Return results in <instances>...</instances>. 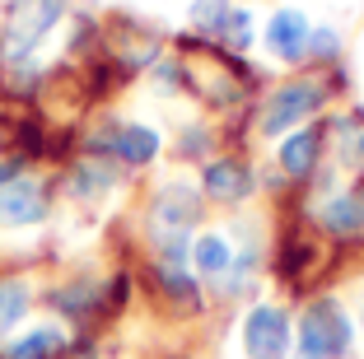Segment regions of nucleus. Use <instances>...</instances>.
Listing matches in <instances>:
<instances>
[{"mask_svg": "<svg viewBox=\"0 0 364 359\" xmlns=\"http://www.w3.org/2000/svg\"><path fill=\"white\" fill-rule=\"evenodd\" d=\"M196 220H201V196H196L187 182H168V187L154 196L150 224H154V247L164 252V266H182V257H187V233H192Z\"/></svg>", "mask_w": 364, "mask_h": 359, "instance_id": "1", "label": "nucleus"}, {"mask_svg": "<svg viewBox=\"0 0 364 359\" xmlns=\"http://www.w3.org/2000/svg\"><path fill=\"white\" fill-rule=\"evenodd\" d=\"M299 359H346L350 355V317H346V308L336 304V299H318L313 308H304L299 317Z\"/></svg>", "mask_w": 364, "mask_h": 359, "instance_id": "2", "label": "nucleus"}, {"mask_svg": "<svg viewBox=\"0 0 364 359\" xmlns=\"http://www.w3.org/2000/svg\"><path fill=\"white\" fill-rule=\"evenodd\" d=\"M61 14H65V0H14L5 10V56L23 61L61 23Z\"/></svg>", "mask_w": 364, "mask_h": 359, "instance_id": "3", "label": "nucleus"}, {"mask_svg": "<svg viewBox=\"0 0 364 359\" xmlns=\"http://www.w3.org/2000/svg\"><path fill=\"white\" fill-rule=\"evenodd\" d=\"M322 85L318 80H294V85H280L276 94L267 98V107H262V136H285V131H294L299 122H309L313 112L322 107Z\"/></svg>", "mask_w": 364, "mask_h": 359, "instance_id": "4", "label": "nucleus"}, {"mask_svg": "<svg viewBox=\"0 0 364 359\" xmlns=\"http://www.w3.org/2000/svg\"><path fill=\"white\" fill-rule=\"evenodd\" d=\"M243 350H247V359H285L289 355V317L271 304H257L243 317Z\"/></svg>", "mask_w": 364, "mask_h": 359, "instance_id": "5", "label": "nucleus"}, {"mask_svg": "<svg viewBox=\"0 0 364 359\" xmlns=\"http://www.w3.org/2000/svg\"><path fill=\"white\" fill-rule=\"evenodd\" d=\"M47 220V191L33 178H14L0 187V229H28Z\"/></svg>", "mask_w": 364, "mask_h": 359, "instance_id": "6", "label": "nucleus"}, {"mask_svg": "<svg viewBox=\"0 0 364 359\" xmlns=\"http://www.w3.org/2000/svg\"><path fill=\"white\" fill-rule=\"evenodd\" d=\"M89 145L94 149L107 145V154L127 159V164H150V159L159 154V131L140 127V122H117V127H103Z\"/></svg>", "mask_w": 364, "mask_h": 359, "instance_id": "7", "label": "nucleus"}, {"mask_svg": "<svg viewBox=\"0 0 364 359\" xmlns=\"http://www.w3.org/2000/svg\"><path fill=\"white\" fill-rule=\"evenodd\" d=\"M309 19H304V10H276L267 23V47L271 56H280V61H299L304 52H309Z\"/></svg>", "mask_w": 364, "mask_h": 359, "instance_id": "8", "label": "nucleus"}, {"mask_svg": "<svg viewBox=\"0 0 364 359\" xmlns=\"http://www.w3.org/2000/svg\"><path fill=\"white\" fill-rule=\"evenodd\" d=\"M205 191L215 201H243L252 191V168L238 159H215V164H205Z\"/></svg>", "mask_w": 364, "mask_h": 359, "instance_id": "9", "label": "nucleus"}, {"mask_svg": "<svg viewBox=\"0 0 364 359\" xmlns=\"http://www.w3.org/2000/svg\"><path fill=\"white\" fill-rule=\"evenodd\" d=\"M318 149H322V131L318 127L289 131L285 145H280V168H285L289 178H309V173L318 168Z\"/></svg>", "mask_w": 364, "mask_h": 359, "instance_id": "10", "label": "nucleus"}, {"mask_svg": "<svg viewBox=\"0 0 364 359\" xmlns=\"http://www.w3.org/2000/svg\"><path fill=\"white\" fill-rule=\"evenodd\" d=\"M192 262L205 280H225V275L234 271V247H229L225 233H201L196 247H192Z\"/></svg>", "mask_w": 364, "mask_h": 359, "instance_id": "11", "label": "nucleus"}, {"mask_svg": "<svg viewBox=\"0 0 364 359\" xmlns=\"http://www.w3.org/2000/svg\"><path fill=\"white\" fill-rule=\"evenodd\" d=\"M318 215L332 233H360L364 229V196L360 191H341V196H332Z\"/></svg>", "mask_w": 364, "mask_h": 359, "instance_id": "12", "label": "nucleus"}, {"mask_svg": "<svg viewBox=\"0 0 364 359\" xmlns=\"http://www.w3.org/2000/svg\"><path fill=\"white\" fill-rule=\"evenodd\" d=\"M61 350H65V336L56 327H33V331H23L19 341L5 345V359H52V355H61Z\"/></svg>", "mask_w": 364, "mask_h": 359, "instance_id": "13", "label": "nucleus"}, {"mask_svg": "<svg viewBox=\"0 0 364 359\" xmlns=\"http://www.w3.org/2000/svg\"><path fill=\"white\" fill-rule=\"evenodd\" d=\"M28 308H33V289L23 280H0V331H10Z\"/></svg>", "mask_w": 364, "mask_h": 359, "instance_id": "14", "label": "nucleus"}, {"mask_svg": "<svg viewBox=\"0 0 364 359\" xmlns=\"http://www.w3.org/2000/svg\"><path fill=\"white\" fill-rule=\"evenodd\" d=\"M112 182H117V173L107 168V164H94V159L70 173V191L75 196H103V191H112Z\"/></svg>", "mask_w": 364, "mask_h": 359, "instance_id": "15", "label": "nucleus"}, {"mask_svg": "<svg viewBox=\"0 0 364 359\" xmlns=\"http://www.w3.org/2000/svg\"><path fill=\"white\" fill-rule=\"evenodd\" d=\"M229 0H192V23L201 33H225L229 28Z\"/></svg>", "mask_w": 364, "mask_h": 359, "instance_id": "16", "label": "nucleus"}, {"mask_svg": "<svg viewBox=\"0 0 364 359\" xmlns=\"http://www.w3.org/2000/svg\"><path fill=\"white\" fill-rule=\"evenodd\" d=\"M159 271H164V285H168L173 294L187 299V304H196V280L182 271V266H164V262H159Z\"/></svg>", "mask_w": 364, "mask_h": 359, "instance_id": "17", "label": "nucleus"}, {"mask_svg": "<svg viewBox=\"0 0 364 359\" xmlns=\"http://www.w3.org/2000/svg\"><path fill=\"white\" fill-rule=\"evenodd\" d=\"M341 159L350 168H364V127H341Z\"/></svg>", "mask_w": 364, "mask_h": 359, "instance_id": "18", "label": "nucleus"}, {"mask_svg": "<svg viewBox=\"0 0 364 359\" xmlns=\"http://www.w3.org/2000/svg\"><path fill=\"white\" fill-rule=\"evenodd\" d=\"M309 52H313V56H336V52H341V38H336V28H318V33L309 38Z\"/></svg>", "mask_w": 364, "mask_h": 359, "instance_id": "19", "label": "nucleus"}, {"mask_svg": "<svg viewBox=\"0 0 364 359\" xmlns=\"http://www.w3.org/2000/svg\"><path fill=\"white\" fill-rule=\"evenodd\" d=\"M247 28H252V14H247V10H234V14H229V43H234V47H247V43H252V38H247Z\"/></svg>", "mask_w": 364, "mask_h": 359, "instance_id": "20", "label": "nucleus"}, {"mask_svg": "<svg viewBox=\"0 0 364 359\" xmlns=\"http://www.w3.org/2000/svg\"><path fill=\"white\" fill-rule=\"evenodd\" d=\"M360 322H364V308H360Z\"/></svg>", "mask_w": 364, "mask_h": 359, "instance_id": "21", "label": "nucleus"}, {"mask_svg": "<svg viewBox=\"0 0 364 359\" xmlns=\"http://www.w3.org/2000/svg\"><path fill=\"white\" fill-rule=\"evenodd\" d=\"M294 359H299V355H294Z\"/></svg>", "mask_w": 364, "mask_h": 359, "instance_id": "22", "label": "nucleus"}]
</instances>
